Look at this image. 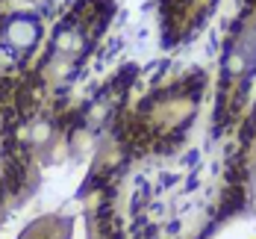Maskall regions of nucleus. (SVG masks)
Masks as SVG:
<instances>
[{
    "label": "nucleus",
    "mask_w": 256,
    "mask_h": 239,
    "mask_svg": "<svg viewBox=\"0 0 256 239\" xmlns=\"http://www.w3.org/2000/svg\"><path fill=\"white\" fill-rule=\"evenodd\" d=\"M36 180V165L18 136V118L0 106V227L32 195Z\"/></svg>",
    "instance_id": "4"
},
{
    "label": "nucleus",
    "mask_w": 256,
    "mask_h": 239,
    "mask_svg": "<svg viewBox=\"0 0 256 239\" xmlns=\"http://www.w3.org/2000/svg\"><path fill=\"white\" fill-rule=\"evenodd\" d=\"M204 92V74H182L150 92L121 130L132 154H168L188 133Z\"/></svg>",
    "instance_id": "1"
},
{
    "label": "nucleus",
    "mask_w": 256,
    "mask_h": 239,
    "mask_svg": "<svg viewBox=\"0 0 256 239\" xmlns=\"http://www.w3.org/2000/svg\"><path fill=\"white\" fill-rule=\"evenodd\" d=\"M218 0H162L159 18H162V39L165 45H180L198 36L204 24L212 18Z\"/></svg>",
    "instance_id": "5"
},
{
    "label": "nucleus",
    "mask_w": 256,
    "mask_h": 239,
    "mask_svg": "<svg viewBox=\"0 0 256 239\" xmlns=\"http://www.w3.org/2000/svg\"><path fill=\"white\" fill-rule=\"evenodd\" d=\"M18 239H71V218L59 215V212L38 215L26 224Z\"/></svg>",
    "instance_id": "6"
},
{
    "label": "nucleus",
    "mask_w": 256,
    "mask_h": 239,
    "mask_svg": "<svg viewBox=\"0 0 256 239\" xmlns=\"http://www.w3.org/2000/svg\"><path fill=\"white\" fill-rule=\"evenodd\" d=\"M256 80V0H242L238 15L232 18L224 51L218 62L215 89V133L232 127L250 98Z\"/></svg>",
    "instance_id": "3"
},
{
    "label": "nucleus",
    "mask_w": 256,
    "mask_h": 239,
    "mask_svg": "<svg viewBox=\"0 0 256 239\" xmlns=\"http://www.w3.org/2000/svg\"><path fill=\"white\" fill-rule=\"evenodd\" d=\"M115 0H77L50 30L44 53L38 59V83L48 89H62L80 74L94 45L109 27Z\"/></svg>",
    "instance_id": "2"
}]
</instances>
